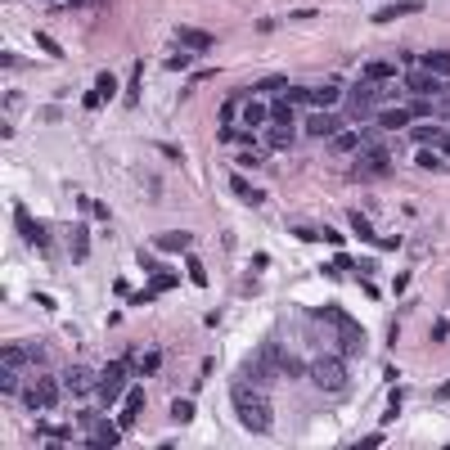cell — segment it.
<instances>
[{
  "mask_svg": "<svg viewBox=\"0 0 450 450\" xmlns=\"http://www.w3.org/2000/svg\"><path fill=\"white\" fill-rule=\"evenodd\" d=\"M338 100H343V90H338V86H311V104L315 108H333Z\"/></svg>",
  "mask_w": 450,
  "mask_h": 450,
  "instance_id": "7402d4cb",
  "label": "cell"
},
{
  "mask_svg": "<svg viewBox=\"0 0 450 450\" xmlns=\"http://www.w3.org/2000/svg\"><path fill=\"white\" fill-rule=\"evenodd\" d=\"M0 392H5V401L18 396V383H14V369H5V379H0Z\"/></svg>",
  "mask_w": 450,
  "mask_h": 450,
  "instance_id": "e575fe53",
  "label": "cell"
},
{
  "mask_svg": "<svg viewBox=\"0 0 450 450\" xmlns=\"http://www.w3.org/2000/svg\"><path fill=\"white\" fill-rule=\"evenodd\" d=\"M387 167H392L387 149H383V144H369V149H365V158H360V176H383Z\"/></svg>",
  "mask_w": 450,
  "mask_h": 450,
  "instance_id": "8fae6325",
  "label": "cell"
},
{
  "mask_svg": "<svg viewBox=\"0 0 450 450\" xmlns=\"http://www.w3.org/2000/svg\"><path fill=\"white\" fill-rule=\"evenodd\" d=\"M311 383L324 387V392H343V383H347V360H343V356H315V360H311Z\"/></svg>",
  "mask_w": 450,
  "mask_h": 450,
  "instance_id": "7a4b0ae2",
  "label": "cell"
},
{
  "mask_svg": "<svg viewBox=\"0 0 450 450\" xmlns=\"http://www.w3.org/2000/svg\"><path fill=\"white\" fill-rule=\"evenodd\" d=\"M419 68L437 72V77H450V50H423L419 54Z\"/></svg>",
  "mask_w": 450,
  "mask_h": 450,
  "instance_id": "2e32d148",
  "label": "cell"
},
{
  "mask_svg": "<svg viewBox=\"0 0 450 450\" xmlns=\"http://www.w3.org/2000/svg\"><path fill=\"white\" fill-rule=\"evenodd\" d=\"M284 100L293 104V108H297V104H307V108H311V86H293V90L284 95Z\"/></svg>",
  "mask_w": 450,
  "mask_h": 450,
  "instance_id": "836d02e7",
  "label": "cell"
},
{
  "mask_svg": "<svg viewBox=\"0 0 450 450\" xmlns=\"http://www.w3.org/2000/svg\"><path fill=\"white\" fill-rule=\"evenodd\" d=\"M423 9V0H396V5H387L374 14V23H392V18H405V14H419Z\"/></svg>",
  "mask_w": 450,
  "mask_h": 450,
  "instance_id": "5bb4252c",
  "label": "cell"
},
{
  "mask_svg": "<svg viewBox=\"0 0 450 450\" xmlns=\"http://www.w3.org/2000/svg\"><path fill=\"white\" fill-rule=\"evenodd\" d=\"M437 396H450V383H446V387H442V392H437Z\"/></svg>",
  "mask_w": 450,
  "mask_h": 450,
  "instance_id": "b9f144b4",
  "label": "cell"
},
{
  "mask_svg": "<svg viewBox=\"0 0 450 450\" xmlns=\"http://www.w3.org/2000/svg\"><path fill=\"white\" fill-rule=\"evenodd\" d=\"M68 243H72V261H86V257H90V239H86V225H72V230H68Z\"/></svg>",
  "mask_w": 450,
  "mask_h": 450,
  "instance_id": "d6986e66",
  "label": "cell"
},
{
  "mask_svg": "<svg viewBox=\"0 0 450 450\" xmlns=\"http://www.w3.org/2000/svg\"><path fill=\"white\" fill-rule=\"evenodd\" d=\"M383 442H387V437L374 432V437H365V442H356V446H360V450H374V446H383Z\"/></svg>",
  "mask_w": 450,
  "mask_h": 450,
  "instance_id": "60d3db41",
  "label": "cell"
},
{
  "mask_svg": "<svg viewBox=\"0 0 450 450\" xmlns=\"http://www.w3.org/2000/svg\"><path fill=\"white\" fill-rule=\"evenodd\" d=\"M266 144H271V149H288V144H293V126H279V122H271Z\"/></svg>",
  "mask_w": 450,
  "mask_h": 450,
  "instance_id": "cb8c5ba5",
  "label": "cell"
},
{
  "mask_svg": "<svg viewBox=\"0 0 450 450\" xmlns=\"http://www.w3.org/2000/svg\"><path fill=\"white\" fill-rule=\"evenodd\" d=\"M333 149H338V153H356V149H360V140L351 136V131H338V136H333Z\"/></svg>",
  "mask_w": 450,
  "mask_h": 450,
  "instance_id": "83f0119b",
  "label": "cell"
},
{
  "mask_svg": "<svg viewBox=\"0 0 450 450\" xmlns=\"http://www.w3.org/2000/svg\"><path fill=\"white\" fill-rule=\"evenodd\" d=\"M392 72H396L392 64H383V59H374V64H369V68H365V77H369V81H379V86H383V81H387V77H392Z\"/></svg>",
  "mask_w": 450,
  "mask_h": 450,
  "instance_id": "4316f807",
  "label": "cell"
},
{
  "mask_svg": "<svg viewBox=\"0 0 450 450\" xmlns=\"http://www.w3.org/2000/svg\"><path fill=\"white\" fill-rule=\"evenodd\" d=\"M338 126H343V113H333V108H320L307 117V136H338Z\"/></svg>",
  "mask_w": 450,
  "mask_h": 450,
  "instance_id": "30bf717a",
  "label": "cell"
},
{
  "mask_svg": "<svg viewBox=\"0 0 450 450\" xmlns=\"http://www.w3.org/2000/svg\"><path fill=\"white\" fill-rule=\"evenodd\" d=\"M153 243H158V248H162V252H185L194 239H189V230H167V235H158Z\"/></svg>",
  "mask_w": 450,
  "mask_h": 450,
  "instance_id": "e0dca14e",
  "label": "cell"
},
{
  "mask_svg": "<svg viewBox=\"0 0 450 450\" xmlns=\"http://www.w3.org/2000/svg\"><path fill=\"white\" fill-rule=\"evenodd\" d=\"M172 419H176V423H189V419H194V401H176V405H172Z\"/></svg>",
  "mask_w": 450,
  "mask_h": 450,
  "instance_id": "d6a6232c",
  "label": "cell"
},
{
  "mask_svg": "<svg viewBox=\"0 0 450 450\" xmlns=\"http://www.w3.org/2000/svg\"><path fill=\"white\" fill-rule=\"evenodd\" d=\"M59 387H64L59 379H41V383H32V387H28V405H32V410H50L54 401H59Z\"/></svg>",
  "mask_w": 450,
  "mask_h": 450,
  "instance_id": "ba28073f",
  "label": "cell"
},
{
  "mask_svg": "<svg viewBox=\"0 0 450 450\" xmlns=\"http://www.w3.org/2000/svg\"><path fill=\"white\" fill-rule=\"evenodd\" d=\"M176 36H180V45H185V50H208V45H212L208 32H194V28H180Z\"/></svg>",
  "mask_w": 450,
  "mask_h": 450,
  "instance_id": "603a6c76",
  "label": "cell"
},
{
  "mask_svg": "<svg viewBox=\"0 0 450 450\" xmlns=\"http://www.w3.org/2000/svg\"><path fill=\"white\" fill-rule=\"evenodd\" d=\"M176 284H180V275H176V271H153V279H149V293H144V297L167 293V288H176Z\"/></svg>",
  "mask_w": 450,
  "mask_h": 450,
  "instance_id": "44dd1931",
  "label": "cell"
},
{
  "mask_svg": "<svg viewBox=\"0 0 450 450\" xmlns=\"http://www.w3.org/2000/svg\"><path fill=\"white\" fill-rule=\"evenodd\" d=\"M158 365H162V351H149V356L140 360V374H158Z\"/></svg>",
  "mask_w": 450,
  "mask_h": 450,
  "instance_id": "74e56055",
  "label": "cell"
},
{
  "mask_svg": "<svg viewBox=\"0 0 450 450\" xmlns=\"http://www.w3.org/2000/svg\"><path fill=\"white\" fill-rule=\"evenodd\" d=\"M261 90H271V95H284L288 90V81H284V72H271V77L261 81Z\"/></svg>",
  "mask_w": 450,
  "mask_h": 450,
  "instance_id": "4dcf8cb0",
  "label": "cell"
},
{
  "mask_svg": "<svg viewBox=\"0 0 450 450\" xmlns=\"http://www.w3.org/2000/svg\"><path fill=\"white\" fill-rule=\"evenodd\" d=\"M235 108H239V104H235V95H230V100L221 104V122H225V126H230V122H235Z\"/></svg>",
  "mask_w": 450,
  "mask_h": 450,
  "instance_id": "ab89813d",
  "label": "cell"
},
{
  "mask_svg": "<svg viewBox=\"0 0 450 450\" xmlns=\"http://www.w3.org/2000/svg\"><path fill=\"white\" fill-rule=\"evenodd\" d=\"M95 90H100L104 100H113V90H117V77H113V72H100V81H95Z\"/></svg>",
  "mask_w": 450,
  "mask_h": 450,
  "instance_id": "f546056e",
  "label": "cell"
},
{
  "mask_svg": "<svg viewBox=\"0 0 450 450\" xmlns=\"http://www.w3.org/2000/svg\"><path fill=\"white\" fill-rule=\"evenodd\" d=\"M28 365V347H5V369H18Z\"/></svg>",
  "mask_w": 450,
  "mask_h": 450,
  "instance_id": "f1b7e54d",
  "label": "cell"
},
{
  "mask_svg": "<svg viewBox=\"0 0 450 450\" xmlns=\"http://www.w3.org/2000/svg\"><path fill=\"white\" fill-rule=\"evenodd\" d=\"M64 387H68L72 396H90L95 387H100V379H95L86 365H72V369H64Z\"/></svg>",
  "mask_w": 450,
  "mask_h": 450,
  "instance_id": "52a82bcc",
  "label": "cell"
},
{
  "mask_svg": "<svg viewBox=\"0 0 450 450\" xmlns=\"http://www.w3.org/2000/svg\"><path fill=\"white\" fill-rule=\"evenodd\" d=\"M405 81H410V90H415V95H437L446 77H437V72H428V68H423V72H410Z\"/></svg>",
  "mask_w": 450,
  "mask_h": 450,
  "instance_id": "4fadbf2b",
  "label": "cell"
},
{
  "mask_svg": "<svg viewBox=\"0 0 450 450\" xmlns=\"http://www.w3.org/2000/svg\"><path fill=\"white\" fill-rule=\"evenodd\" d=\"M140 405H144V392H140V387H131V392H126V410H122V428H131V423H136V415H140Z\"/></svg>",
  "mask_w": 450,
  "mask_h": 450,
  "instance_id": "ffe728a7",
  "label": "cell"
},
{
  "mask_svg": "<svg viewBox=\"0 0 450 450\" xmlns=\"http://www.w3.org/2000/svg\"><path fill=\"white\" fill-rule=\"evenodd\" d=\"M189 279H194V284H199V288L208 284V271H203V261H199V257H189Z\"/></svg>",
  "mask_w": 450,
  "mask_h": 450,
  "instance_id": "d590c367",
  "label": "cell"
},
{
  "mask_svg": "<svg viewBox=\"0 0 450 450\" xmlns=\"http://www.w3.org/2000/svg\"><path fill=\"white\" fill-rule=\"evenodd\" d=\"M230 401H235V415H239V423H243V432H252V437H271L275 415H271V401H266L257 387L235 383V387H230Z\"/></svg>",
  "mask_w": 450,
  "mask_h": 450,
  "instance_id": "6da1fadb",
  "label": "cell"
},
{
  "mask_svg": "<svg viewBox=\"0 0 450 450\" xmlns=\"http://www.w3.org/2000/svg\"><path fill=\"white\" fill-rule=\"evenodd\" d=\"M428 113H437V108L419 95L410 108H383V113H379V126H383V131H401V126H410V122H419V117H428Z\"/></svg>",
  "mask_w": 450,
  "mask_h": 450,
  "instance_id": "277c9868",
  "label": "cell"
},
{
  "mask_svg": "<svg viewBox=\"0 0 450 450\" xmlns=\"http://www.w3.org/2000/svg\"><path fill=\"white\" fill-rule=\"evenodd\" d=\"M230 189H235L243 203H252V208H261V203H266V194H261L257 185H248V180H243V176H230Z\"/></svg>",
  "mask_w": 450,
  "mask_h": 450,
  "instance_id": "ac0fdd59",
  "label": "cell"
},
{
  "mask_svg": "<svg viewBox=\"0 0 450 450\" xmlns=\"http://www.w3.org/2000/svg\"><path fill=\"white\" fill-rule=\"evenodd\" d=\"M271 122H279V126H293V104H288V100H271Z\"/></svg>",
  "mask_w": 450,
  "mask_h": 450,
  "instance_id": "484cf974",
  "label": "cell"
},
{
  "mask_svg": "<svg viewBox=\"0 0 450 450\" xmlns=\"http://www.w3.org/2000/svg\"><path fill=\"white\" fill-rule=\"evenodd\" d=\"M14 230H18V235L32 243V248H50V235H45V230L36 225V221H32V216L23 212V208H14Z\"/></svg>",
  "mask_w": 450,
  "mask_h": 450,
  "instance_id": "9c48e42d",
  "label": "cell"
},
{
  "mask_svg": "<svg viewBox=\"0 0 450 450\" xmlns=\"http://www.w3.org/2000/svg\"><path fill=\"white\" fill-rule=\"evenodd\" d=\"M243 122L248 126H266L271 122V104H243Z\"/></svg>",
  "mask_w": 450,
  "mask_h": 450,
  "instance_id": "d4e9b609",
  "label": "cell"
},
{
  "mask_svg": "<svg viewBox=\"0 0 450 450\" xmlns=\"http://www.w3.org/2000/svg\"><path fill=\"white\" fill-rule=\"evenodd\" d=\"M338 338H343V347L351 351V356L365 347V333H360V324L351 320V315H338Z\"/></svg>",
  "mask_w": 450,
  "mask_h": 450,
  "instance_id": "7c38bea8",
  "label": "cell"
},
{
  "mask_svg": "<svg viewBox=\"0 0 450 450\" xmlns=\"http://www.w3.org/2000/svg\"><path fill=\"white\" fill-rule=\"evenodd\" d=\"M279 369H284V374H302V369H307V365H297L293 356H279Z\"/></svg>",
  "mask_w": 450,
  "mask_h": 450,
  "instance_id": "f35d334b",
  "label": "cell"
},
{
  "mask_svg": "<svg viewBox=\"0 0 450 450\" xmlns=\"http://www.w3.org/2000/svg\"><path fill=\"white\" fill-rule=\"evenodd\" d=\"M374 100H379V81L365 77L360 86H351V90H347V113H356V117L374 113Z\"/></svg>",
  "mask_w": 450,
  "mask_h": 450,
  "instance_id": "5b68a950",
  "label": "cell"
},
{
  "mask_svg": "<svg viewBox=\"0 0 450 450\" xmlns=\"http://www.w3.org/2000/svg\"><path fill=\"white\" fill-rule=\"evenodd\" d=\"M415 144H432V149L450 153V131H437V126H415Z\"/></svg>",
  "mask_w": 450,
  "mask_h": 450,
  "instance_id": "9a60e30c",
  "label": "cell"
},
{
  "mask_svg": "<svg viewBox=\"0 0 450 450\" xmlns=\"http://www.w3.org/2000/svg\"><path fill=\"white\" fill-rule=\"evenodd\" d=\"M81 423H86V428H90V442H95V446H117V442H122V432H126V428H122V423L95 419L90 410H86V415H81Z\"/></svg>",
  "mask_w": 450,
  "mask_h": 450,
  "instance_id": "8992f818",
  "label": "cell"
},
{
  "mask_svg": "<svg viewBox=\"0 0 450 450\" xmlns=\"http://www.w3.org/2000/svg\"><path fill=\"white\" fill-rule=\"evenodd\" d=\"M415 162H419V167H428V172H437V167H442V158H437L432 149H423V153H415Z\"/></svg>",
  "mask_w": 450,
  "mask_h": 450,
  "instance_id": "8d00e7d4",
  "label": "cell"
},
{
  "mask_svg": "<svg viewBox=\"0 0 450 450\" xmlns=\"http://www.w3.org/2000/svg\"><path fill=\"white\" fill-rule=\"evenodd\" d=\"M126 374H131V360H113V365H108V369L100 374V387H95L100 405H113V401H122V387H126Z\"/></svg>",
  "mask_w": 450,
  "mask_h": 450,
  "instance_id": "3957f363",
  "label": "cell"
},
{
  "mask_svg": "<svg viewBox=\"0 0 450 450\" xmlns=\"http://www.w3.org/2000/svg\"><path fill=\"white\" fill-rule=\"evenodd\" d=\"M64 5H86V0H64Z\"/></svg>",
  "mask_w": 450,
  "mask_h": 450,
  "instance_id": "7bdbcfd3",
  "label": "cell"
},
{
  "mask_svg": "<svg viewBox=\"0 0 450 450\" xmlns=\"http://www.w3.org/2000/svg\"><path fill=\"white\" fill-rule=\"evenodd\" d=\"M351 230H356V235H360V239H369V243H374V225H369V221H365V216H360V212H351Z\"/></svg>",
  "mask_w": 450,
  "mask_h": 450,
  "instance_id": "1f68e13d",
  "label": "cell"
}]
</instances>
